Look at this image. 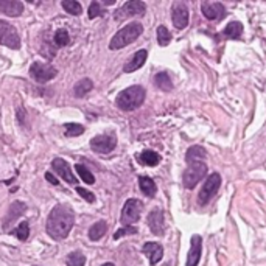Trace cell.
Wrapping results in <instances>:
<instances>
[{
  "label": "cell",
  "mask_w": 266,
  "mask_h": 266,
  "mask_svg": "<svg viewBox=\"0 0 266 266\" xmlns=\"http://www.w3.org/2000/svg\"><path fill=\"white\" fill-rule=\"evenodd\" d=\"M53 40H55V44H56L58 47H64V46H67V44L70 42V37H69V33H67L66 30H58V31L55 33Z\"/></svg>",
  "instance_id": "32"
},
{
  "label": "cell",
  "mask_w": 266,
  "mask_h": 266,
  "mask_svg": "<svg viewBox=\"0 0 266 266\" xmlns=\"http://www.w3.org/2000/svg\"><path fill=\"white\" fill-rule=\"evenodd\" d=\"M145 10H147V5L140 2V0H132V2H128L121 7L120 10H117L115 13V20H125L131 16H142L145 14Z\"/></svg>",
  "instance_id": "10"
},
{
  "label": "cell",
  "mask_w": 266,
  "mask_h": 266,
  "mask_svg": "<svg viewBox=\"0 0 266 266\" xmlns=\"http://www.w3.org/2000/svg\"><path fill=\"white\" fill-rule=\"evenodd\" d=\"M66 263H67V266H84L86 257H84L83 254H81V252L75 251V252H70V254L67 255Z\"/></svg>",
  "instance_id": "28"
},
{
  "label": "cell",
  "mask_w": 266,
  "mask_h": 266,
  "mask_svg": "<svg viewBox=\"0 0 266 266\" xmlns=\"http://www.w3.org/2000/svg\"><path fill=\"white\" fill-rule=\"evenodd\" d=\"M157 42H159L160 47H167L171 42V34L163 25H160L157 28Z\"/></svg>",
  "instance_id": "29"
},
{
  "label": "cell",
  "mask_w": 266,
  "mask_h": 266,
  "mask_svg": "<svg viewBox=\"0 0 266 266\" xmlns=\"http://www.w3.org/2000/svg\"><path fill=\"white\" fill-rule=\"evenodd\" d=\"M14 235L20 240V241H25L30 235V226L27 221H22L19 224V226L14 229Z\"/></svg>",
  "instance_id": "30"
},
{
  "label": "cell",
  "mask_w": 266,
  "mask_h": 266,
  "mask_svg": "<svg viewBox=\"0 0 266 266\" xmlns=\"http://www.w3.org/2000/svg\"><path fill=\"white\" fill-rule=\"evenodd\" d=\"M132 234H137V229H136L134 226H125L123 229H120V231L115 232L114 238L118 240V238H121V237H125V235H132Z\"/></svg>",
  "instance_id": "35"
},
{
  "label": "cell",
  "mask_w": 266,
  "mask_h": 266,
  "mask_svg": "<svg viewBox=\"0 0 266 266\" xmlns=\"http://www.w3.org/2000/svg\"><path fill=\"white\" fill-rule=\"evenodd\" d=\"M145 95H147V92L142 86H131V87L121 91L118 94L115 103L121 111H134L143 105Z\"/></svg>",
  "instance_id": "2"
},
{
  "label": "cell",
  "mask_w": 266,
  "mask_h": 266,
  "mask_svg": "<svg viewBox=\"0 0 266 266\" xmlns=\"http://www.w3.org/2000/svg\"><path fill=\"white\" fill-rule=\"evenodd\" d=\"M148 226L154 235H163V232H165V221H163V212L160 209H154L148 215Z\"/></svg>",
  "instance_id": "14"
},
{
  "label": "cell",
  "mask_w": 266,
  "mask_h": 266,
  "mask_svg": "<svg viewBox=\"0 0 266 266\" xmlns=\"http://www.w3.org/2000/svg\"><path fill=\"white\" fill-rule=\"evenodd\" d=\"M139 186H140V190L143 192V195H147L150 198H153L156 195V184L151 178L148 176H142L139 178Z\"/></svg>",
  "instance_id": "22"
},
{
  "label": "cell",
  "mask_w": 266,
  "mask_h": 266,
  "mask_svg": "<svg viewBox=\"0 0 266 266\" xmlns=\"http://www.w3.org/2000/svg\"><path fill=\"white\" fill-rule=\"evenodd\" d=\"M139 162L143 163V165H147V167H156L157 163L160 162V156L156 151L145 150L139 156Z\"/></svg>",
  "instance_id": "21"
},
{
  "label": "cell",
  "mask_w": 266,
  "mask_h": 266,
  "mask_svg": "<svg viewBox=\"0 0 266 266\" xmlns=\"http://www.w3.org/2000/svg\"><path fill=\"white\" fill-rule=\"evenodd\" d=\"M219 186H221V176L218 173H212L207 178L206 184L202 186V189H201V192L198 195V204H199V206H206V204H209L210 199L216 195Z\"/></svg>",
  "instance_id": "5"
},
{
  "label": "cell",
  "mask_w": 266,
  "mask_h": 266,
  "mask_svg": "<svg viewBox=\"0 0 266 266\" xmlns=\"http://www.w3.org/2000/svg\"><path fill=\"white\" fill-rule=\"evenodd\" d=\"M61 7L72 16H79L81 13H83V8H81L79 2H75V0H63V2H61Z\"/></svg>",
  "instance_id": "27"
},
{
  "label": "cell",
  "mask_w": 266,
  "mask_h": 266,
  "mask_svg": "<svg viewBox=\"0 0 266 266\" xmlns=\"http://www.w3.org/2000/svg\"><path fill=\"white\" fill-rule=\"evenodd\" d=\"M147 58H148V52H147V50H139L137 53H134V56L125 64L123 70H125L126 73L136 72L137 69H140L143 64H145Z\"/></svg>",
  "instance_id": "18"
},
{
  "label": "cell",
  "mask_w": 266,
  "mask_h": 266,
  "mask_svg": "<svg viewBox=\"0 0 266 266\" xmlns=\"http://www.w3.org/2000/svg\"><path fill=\"white\" fill-rule=\"evenodd\" d=\"M75 224V213L69 206L58 204L47 218V234L53 240H64Z\"/></svg>",
  "instance_id": "1"
},
{
  "label": "cell",
  "mask_w": 266,
  "mask_h": 266,
  "mask_svg": "<svg viewBox=\"0 0 266 266\" xmlns=\"http://www.w3.org/2000/svg\"><path fill=\"white\" fill-rule=\"evenodd\" d=\"M117 147V137L115 134H103V136H97L91 140V148L95 153L100 154H108Z\"/></svg>",
  "instance_id": "8"
},
{
  "label": "cell",
  "mask_w": 266,
  "mask_h": 266,
  "mask_svg": "<svg viewBox=\"0 0 266 266\" xmlns=\"http://www.w3.org/2000/svg\"><path fill=\"white\" fill-rule=\"evenodd\" d=\"M0 13L10 17H17L24 13V4L19 0H0Z\"/></svg>",
  "instance_id": "17"
},
{
  "label": "cell",
  "mask_w": 266,
  "mask_h": 266,
  "mask_svg": "<svg viewBox=\"0 0 266 266\" xmlns=\"http://www.w3.org/2000/svg\"><path fill=\"white\" fill-rule=\"evenodd\" d=\"M75 170L78 171V174L81 176V179H83L86 184H89V186H91V184H94L95 182V178H94V174L84 167V165H81V163H78V165H75Z\"/></svg>",
  "instance_id": "31"
},
{
  "label": "cell",
  "mask_w": 266,
  "mask_h": 266,
  "mask_svg": "<svg viewBox=\"0 0 266 266\" xmlns=\"http://www.w3.org/2000/svg\"><path fill=\"white\" fill-rule=\"evenodd\" d=\"M143 210V204L139 199H128L123 206V210H121V223L123 226H132L136 224L142 215Z\"/></svg>",
  "instance_id": "6"
},
{
  "label": "cell",
  "mask_w": 266,
  "mask_h": 266,
  "mask_svg": "<svg viewBox=\"0 0 266 266\" xmlns=\"http://www.w3.org/2000/svg\"><path fill=\"white\" fill-rule=\"evenodd\" d=\"M207 157V153L206 150H204L202 147L196 145V147H192L187 154H186V160L187 163H192V162H202V159H206Z\"/></svg>",
  "instance_id": "24"
},
{
  "label": "cell",
  "mask_w": 266,
  "mask_h": 266,
  "mask_svg": "<svg viewBox=\"0 0 266 266\" xmlns=\"http://www.w3.org/2000/svg\"><path fill=\"white\" fill-rule=\"evenodd\" d=\"M171 20L173 25L178 30H184L189 25V8L184 2H174L171 10Z\"/></svg>",
  "instance_id": "11"
},
{
  "label": "cell",
  "mask_w": 266,
  "mask_h": 266,
  "mask_svg": "<svg viewBox=\"0 0 266 266\" xmlns=\"http://www.w3.org/2000/svg\"><path fill=\"white\" fill-rule=\"evenodd\" d=\"M201 8H202V14L210 20H219L226 16V10H224L223 4L219 2H202Z\"/></svg>",
  "instance_id": "13"
},
{
  "label": "cell",
  "mask_w": 266,
  "mask_h": 266,
  "mask_svg": "<svg viewBox=\"0 0 266 266\" xmlns=\"http://www.w3.org/2000/svg\"><path fill=\"white\" fill-rule=\"evenodd\" d=\"M46 179L49 181V182H52L53 184V186H58V184H59V181L52 174V173H46Z\"/></svg>",
  "instance_id": "37"
},
{
  "label": "cell",
  "mask_w": 266,
  "mask_h": 266,
  "mask_svg": "<svg viewBox=\"0 0 266 266\" xmlns=\"http://www.w3.org/2000/svg\"><path fill=\"white\" fill-rule=\"evenodd\" d=\"M30 75L37 81V83H47V81L53 79L58 75V70L44 63H33L30 67Z\"/></svg>",
  "instance_id": "9"
},
{
  "label": "cell",
  "mask_w": 266,
  "mask_h": 266,
  "mask_svg": "<svg viewBox=\"0 0 266 266\" xmlns=\"http://www.w3.org/2000/svg\"><path fill=\"white\" fill-rule=\"evenodd\" d=\"M142 33H143V25L140 22H131V24L125 25L123 28H120L117 31V34L111 39L109 49L111 50L123 49V47L132 44L134 40H137Z\"/></svg>",
  "instance_id": "3"
},
{
  "label": "cell",
  "mask_w": 266,
  "mask_h": 266,
  "mask_svg": "<svg viewBox=\"0 0 266 266\" xmlns=\"http://www.w3.org/2000/svg\"><path fill=\"white\" fill-rule=\"evenodd\" d=\"M94 87V83H92V79L89 78H83V79H79L78 83L75 84L73 87V92H75V97L78 98H83L87 92H91Z\"/></svg>",
  "instance_id": "23"
},
{
  "label": "cell",
  "mask_w": 266,
  "mask_h": 266,
  "mask_svg": "<svg viewBox=\"0 0 266 266\" xmlns=\"http://www.w3.org/2000/svg\"><path fill=\"white\" fill-rule=\"evenodd\" d=\"M154 84H156L160 91H165V92H168V91L173 89L171 78L168 76L167 72H160V73H157L156 78H154Z\"/></svg>",
  "instance_id": "25"
},
{
  "label": "cell",
  "mask_w": 266,
  "mask_h": 266,
  "mask_svg": "<svg viewBox=\"0 0 266 266\" xmlns=\"http://www.w3.org/2000/svg\"><path fill=\"white\" fill-rule=\"evenodd\" d=\"M103 266H114V263H105Z\"/></svg>",
  "instance_id": "38"
},
{
  "label": "cell",
  "mask_w": 266,
  "mask_h": 266,
  "mask_svg": "<svg viewBox=\"0 0 266 266\" xmlns=\"http://www.w3.org/2000/svg\"><path fill=\"white\" fill-rule=\"evenodd\" d=\"M207 165L204 162H192L189 163L187 170L182 174V182L186 189H195L196 184L206 178Z\"/></svg>",
  "instance_id": "4"
},
{
  "label": "cell",
  "mask_w": 266,
  "mask_h": 266,
  "mask_svg": "<svg viewBox=\"0 0 266 266\" xmlns=\"http://www.w3.org/2000/svg\"><path fill=\"white\" fill-rule=\"evenodd\" d=\"M106 231H108V224L105 221H98L89 229V238L92 241H97V240H100L101 237L106 234Z\"/></svg>",
  "instance_id": "26"
},
{
  "label": "cell",
  "mask_w": 266,
  "mask_h": 266,
  "mask_svg": "<svg viewBox=\"0 0 266 266\" xmlns=\"http://www.w3.org/2000/svg\"><path fill=\"white\" fill-rule=\"evenodd\" d=\"M84 132V126L83 125H78V123H67L66 125V134L69 137H78Z\"/></svg>",
  "instance_id": "33"
},
{
  "label": "cell",
  "mask_w": 266,
  "mask_h": 266,
  "mask_svg": "<svg viewBox=\"0 0 266 266\" xmlns=\"http://www.w3.org/2000/svg\"><path fill=\"white\" fill-rule=\"evenodd\" d=\"M27 212V206L24 202H20V201H14L11 206H10V210H8V213H7V216H5V223H4V228L5 229H8L11 224L17 219V218H20L24 213Z\"/></svg>",
  "instance_id": "15"
},
{
  "label": "cell",
  "mask_w": 266,
  "mask_h": 266,
  "mask_svg": "<svg viewBox=\"0 0 266 266\" xmlns=\"http://www.w3.org/2000/svg\"><path fill=\"white\" fill-rule=\"evenodd\" d=\"M0 46H5L13 50L20 49V37L17 34V30L5 20H0Z\"/></svg>",
  "instance_id": "7"
},
{
  "label": "cell",
  "mask_w": 266,
  "mask_h": 266,
  "mask_svg": "<svg viewBox=\"0 0 266 266\" xmlns=\"http://www.w3.org/2000/svg\"><path fill=\"white\" fill-rule=\"evenodd\" d=\"M52 167H53V171L59 176V178H63V181L69 182L70 186H76L78 181L70 168L69 163L64 160V159H55L53 163H52Z\"/></svg>",
  "instance_id": "12"
},
{
  "label": "cell",
  "mask_w": 266,
  "mask_h": 266,
  "mask_svg": "<svg viewBox=\"0 0 266 266\" xmlns=\"http://www.w3.org/2000/svg\"><path fill=\"white\" fill-rule=\"evenodd\" d=\"M105 14V10L101 8V4L100 2H92L91 7H89V19H95V17H100Z\"/></svg>",
  "instance_id": "34"
},
{
  "label": "cell",
  "mask_w": 266,
  "mask_h": 266,
  "mask_svg": "<svg viewBox=\"0 0 266 266\" xmlns=\"http://www.w3.org/2000/svg\"><path fill=\"white\" fill-rule=\"evenodd\" d=\"M143 254L148 257L151 264H156L162 260L163 249H162V246L159 243H147L145 246H143Z\"/></svg>",
  "instance_id": "19"
},
{
  "label": "cell",
  "mask_w": 266,
  "mask_h": 266,
  "mask_svg": "<svg viewBox=\"0 0 266 266\" xmlns=\"http://www.w3.org/2000/svg\"><path fill=\"white\" fill-rule=\"evenodd\" d=\"M243 34V25L241 22H238V20H234V22L228 24L226 28L223 30L221 36L224 39H240Z\"/></svg>",
  "instance_id": "20"
},
{
  "label": "cell",
  "mask_w": 266,
  "mask_h": 266,
  "mask_svg": "<svg viewBox=\"0 0 266 266\" xmlns=\"http://www.w3.org/2000/svg\"><path fill=\"white\" fill-rule=\"evenodd\" d=\"M76 192H78V195H81L83 196L87 202H94L95 201V196H94V193H91V192H87L86 189H83V187H76Z\"/></svg>",
  "instance_id": "36"
},
{
  "label": "cell",
  "mask_w": 266,
  "mask_h": 266,
  "mask_svg": "<svg viewBox=\"0 0 266 266\" xmlns=\"http://www.w3.org/2000/svg\"><path fill=\"white\" fill-rule=\"evenodd\" d=\"M202 252V238L199 235L192 237V246L187 255V266H198Z\"/></svg>",
  "instance_id": "16"
}]
</instances>
